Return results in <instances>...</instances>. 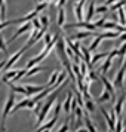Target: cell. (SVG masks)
Listing matches in <instances>:
<instances>
[{"label":"cell","mask_w":126,"mask_h":132,"mask_svg":"<svg viewBox=\"0 0 126 132\" xmlns=\"http://www.w3.org/2000/svg\"><path fill=\"white\" fill-rule=\"evenodd\" d=\"M13 105H15V92L12 90V94L9 95V98H7L6 104H5V108H3V114H2V126H0V132H5V129H6V117L7 114L12 111Z\"/></svg>","instance_id":"6da1fadb"},{"label":"cell","mask_w":126,"mask_h":132,"mask_svg":"<svg viewBox=\"0 0 126 132\" xmlns=\"http://www.w3.org/2000/svg\"><path fill=\"white\" fill-rule=\"evenodd\" d=\"M45 33H46V30H45V28H42V30H34V31H33V36L28 39V42L25 43V46H24L25 51H27L28 48H31V46H33V45L37 42V40H40V37H42Z\"/></svg>","instance_id":"7a4b0ae2"},{"label":"cell","mask_w":126,"mask_h":132,"mask_svg":"<svg viewBox=\"0 0 126 132\" xmlns=\"http://www.w3.org/2000/svg\"><path fill=\"white\" fill-rule=\"evenodd\" d=\"M31 27H33V24H31V21H28V22H24V25H22V27H19L18 30L15 31V33H13V36L11 37V39H9V42H7V43H12L13 40L16 39V37H19L21 34H22V33H25V31H28V30L31 28Z\"/></svg>","instance_id":"3957f363"},{"label":"cell","mask_w":126,"mask_h":132,"mask_svg":"<svg viewBox=\"0 0 126 132\" xmlns=\"http://www.w3.org/2000/svg\"><path fill=\"white\" fill-rule=\"evenodd\" d=\"M24 52H25V49H24V48L21 49V51H18V52H15V54L11 56V60H7L6 65H5V71H9V68H11V67H12L13 64L16 62V61H18L19 56H22V54H24Z\"/></svg>","instance_id":"277c9868"},{"label":"cell","mask_w":126,"mask_h":132,"mask_svg":"<svg viewBox=\"0 0 126 132\" xmlns=\"http://www.w3.org/2000/svg\"><path fill=\"white\" fill-rule=\"evenodd\" d=\"M73 27H83V28H88L90 31L96 30V25L89 24V21H77V24H67V28H73Z\"/></svg>","instance_id":"5b68a950"},{"label":"cell","mask_w":126,"mask_h":132,"mask_svg":"<svg viewBox=\"0 0 126 132\" xmlns=\"http://www.w3.org/2000/svg\"><path fill=\"white\" fill-rule=\"evenodd\" d=\"M37 15H39V12L33 11V12H30L28 15L22 16V18H18V19H13V21H11V24H21V22H28V21H33V19L36 18Z\"/></svg>","instance_id":"8992f818"},{"label":"cell","mask_w":126,"mask_h":132,"mask_svg":"<svg viewBox=\"0 0 126 132\" xmlns=\"http://www.w3.org/2000/svg\"><path fill=\"white\" fill-rule=\"evenodd\" d=\"M99 82H101L102 85H104V89H107L108 92H110V94H111V95H113V98L116 95H114V89H116V88H114V85L111 83V82H110V80H108L107 77H104V74H102L101 77H99Z\"/></svg>","instance_id":"52a82bcc"},{"label":"cell","mask_w":126,"mask_h":132,"mask_svg":"<svg viewBox=\"0 0 126 132\" xmlns=\"http://www.w3.org/2000/svg\"><path fill=\"white\" fill-rule=\"evenodd\" d=\"M125 71H126V68L125 67H122L119 70V73H117V76H116V79H114V88H122V83H123V77H125Z\"/></svg>","instance_id":"ba28073f"},{"label":"cell","mask_w":126,"mask_h":132,"mask_svg":"<svg viewBox=\"0 0 126 132\" xmlns=\"http://www.w3.org/2000/svg\"><path fill=\"white\" fill-rule=\"evenodd\" d=\"M25 88L28 90V94L30 95H37V94H40L42 90H45L48 86L45 85V86H36V85H25Z\"/></svg>","instance_id":"9c48e42d"},{"label":"cell","mask_w":126,"mask_h":132,"mask_svg":"<svg viewBox=\"0 0 126 132\" xmlns=\"http://www.w3.org/2000/svg\"><path fill=\"white\" fill-rule=\"evenodd\" d=\"M95 2L94 0H89V6H88V12H86V21H90V19L94 18V15H95Z\"/></svg>","instance_id":"30bf717a"},{"label":"cell","mask_w":126,"mask_h":132,"mask_svg":"<svg viewBox=\"0 0 126 132\" xmlns=\"http://www.w3.org/2000/svg\"><path fill=\"white\" fill-rule=\"evenodd\" d=\"M88 36H94V31H79L76 34H73L71 39L73 40H80V39H86Z\"/></svg>","instance_id":"8fae6325"},{"label":"cell","mask_w":126,"mask_h":132,"mask_svg":"<svg viewBox=\"0 0 126 132\" xmlns=\"http://www.w3.org/2000/svg\"><path fill=\"white\" fill-rule=\"evenodd\" d=\"M9 86H11V89L13 90V92H18V94H22V95H30V94H28V90H27V88H25V86H16V85H13L12 82H11V83H9Z\"/></svg>","instance_id":"7c38bea8"},{"label":"cell","mask_w":126,"mask_h":132,"mask_svg":"<svg viewBox=\"0 0 126 132\" xmlns=\"http://www.w3.org/2000/svg\"><path fill=\"white\" fill-rule=\"evenodd\" d=\"M82 7H83L82 3H76L74 5V15H76L77 21H83V11H82Z\"/></svg>","instance_id":"4fadbf2b"},{"label":"cell","mask_w":126,"mask_h":132,"mask_svg":"<svg viewBox=\"0 0 126 132\" xmlns=\"http://www.w3.org/2000/svg\"><path fill=\"white\" fill-rule=\"evenodd\" d=\"M19 70H11V71H6V74L3 76V79H2V82H0V85L2 83H6V82H9L11 79H13L16 74H18Z\"/></svg>","instance_id":"5bb4252c"},{"label":"cell","mask_w":126,"mask_h":132,"mask_svg":"<svg viewBox=\"0 0 126 132\" xmlns=\"http://www.w3.org/2000/svg\"><path fill=\"white\" fill-rule=\"evenodd\" d=\"M65 22V11H64V7H60V11H58V19H56V24L58 27H62Z\"/></svg>","instance_id":"9a60e30c"},{"label":"cell","mask_w":126,"mask_h":132,"mask_svg":"<svg viewBox=\"0 0 126 132\" xmlns=\"http://www.w3.org/2000/svg\"><path fill=\"white\" fill-rule=\"evenodd\" d=\"M28 102H30V98H25V100H22V101H19L18 104H15V105H13V108H12V111H11V113H16L19 108L27 107V105H28Z\"/></svg>","instance_id":"2e32d148"},{"label":"cell","mask_w":126,"mask_h":132,"mask_svg":"<svg viewBox=\"0 0 126 132\" xmlns=\"http://www.w3.org/2000/svg\"><path fill=\"white\" fill-rule=\"evenodd\" d=\"M71 102H73V92H70V94H68V98H67L65 101H64V104H62V108H64L65 113H68V111L71 110Z\"/></svg>","instance_id":"e0dca14e"},{"label":"cell","mask_w":126,"mask_h":132,"mask_svg":"<svg viewBox=\"0 0 126 132\" xmlns=\"http://www.w3.org/2000/svg\"><path fill=\"white\" fill-rule=\"evenodd\" d=\"M110 100H113V95H111L107 89H104L102 90V94L98 96V101L99 102H105V101H110Z\"/></svg>","instance_id":"ac0fdd59"},{"label":"cell","mask_w":126,"mask_h":132,"mask_svg":"<svg viewBox=\"0 0 126 132\" xmlns=\"http://www.w3.org/2000/svg\"><path fill=\"white\" fill-rule=\"evenodd\" d=\"M123 104H125V95L120 96L119 100H117V104L113 107L114 110H116V114H119V116H120V113H122V108H123Z\"/></svg>","instance_id":"d6986e66"},{"label":"cell","mask_w":126,"mask_h":132,"mask_svg":"<svg viewBox=\"0 0 126 132\" xmlns=\"http://www.w3.org/2000/svg\"><path fill=\"white\" fill-rule=\"evenodd\" d=\"M117 12H119V22L122 25H126V11H125V7L123 6L119 7Z\"/></svg>","instance_id":"ffe728a7"},{"label":"cell","mask_w":126,"mask_h":132,"mask_svg":"<svg viewBox=\"0 0 126 132\" xmlns=\"http://www.w3.org/2000/svg\"><path fill=\"white\" fill-rule=\"evenodd\" d=\"M111 60H113V58H110V56H107V60H105V62H104V64H102V67L99 68V71H101L102 74H105V73L108 71V68L111 67Z\"/></svg>","instance_id":"44dd1931"},{"label":"cell","mask_w":126,"mask_h":132,"mask_svg":"<svg viewBox=\"0 0 126 132\" xmlns=\"http://www.w3.org/2000/svg\"><path fill=\"white\" fill-rule=\"evenodd\" d=\"M49 5H51V2H49V0H43L42 3H37V6H36V9H34V11L40 13L42 11H45V9H46Z\"/></svg>","instance_id":"7402d4cb"},{"label":"cell","mask_w":126,"mask_h":132,"mask_svg":"<svg viewBox=\"0 0 126 132\" xmlns=\"http://www.w3.org/2000/svg\"><path fill=\"white\" fill-rule=\"evenodd\" d=\"M85 125H86V128H88V131L89 132H98L95 129V126L92 125V122H90V119H89L88 114H85Z\"/></svg>","instance_id":"603a6c76"},{"label":"cell","mask_w":126,"mask_h":132,"mask_svg":"<svg viewBox=\"0 0 126 132\" xmlns=\"http://www.w3.org/2000/svg\"><path fill=\"white\" fill-rule=\"evenodd\" d=\"M76 117H77V126H80V125H82V120L85 119L83 110H82V107H80V105L76 108Z\"/></svg>","instance_id":"cb8c5ba5"},{"label":"cell","mask_w":126,"mask_h":132,"mask_svg":"<svg viewBox=\"0 0 126 132\" xmlns=\"http://www.w3.org/2000/svg\"><path fill=\"white\" fill-rule=\"evenodd\" d=\"M60 74H61L60 71H54V73H52V76H51V79H49V82L46 83V86H54L55 82H56L58 77H60Z\"/></svg>","instance_id":"d4e9b609"},{"label":"cell","mask_w":126,"mask_h":132,"mask_svg":"<svg viewBox=\"0 0 126 132\" xmlns=\"http://www.w3.org/2000/svg\"><path fill=\"white\" fill-rule=\"evenodd\" d=\"M80 51H82V52H83V60L86 61V62H90V60H92V58H90V51H89V48L86 49L85 48V46H80Z\"/></svg>","instance_id":"484cf974"},{"label":"cell","mask_w":126,"mask_h":132,"mask_svg":"<svg viewBox=\"0 0 126 132\" xmlns=\"http://www.w3.org/2000/svg\"><path fill=\"white\" fill-rule=\"evenodd\" d=\"M40 71H45V68H42V67H33V68H30L28 71H27V77H30V76H33V74H37V73Z\"/></svg>","instance_id":"4316f807"},{"label":"cell","mask_w":126,"mask_h":132,"mask_svg":"<svg viewBox=\"0 0 126 132\" xmlns=\"http://www.w3.org/2000/svg\"><path fill=\"white\" fill-rule=\"evenodd\" d=\"M101 40H102L101 37H99V36H96V39H95V40H94L92 43H90V46H89V51H90V52H92V51H95V49L98 48V46H99Z\"/></svg>","instance_id":"83f0119b"},{"label":"cell","mask_w":126,"mask_h":132,"mask_svg":"<svg viewBox=\"0 0 126 132\" xmlns=\"http://www.w3.org/2000/svg\"><path fill=\"white\" fill-rule=\"evenodd\" d=\"M107 56H108L107 52H101V54H96V55H94V56H92L90 62H92V64H95V62H96L98 60H101V58H107Z\"/></svg>","instance_id":"f1b7e54d"},{"label":"cell","mask_w":126,"mask_h":132,"mask_svg":"<svg viewBox=\"0 0 126 132\" xmlns=\"http://www.w3.org/2000/svg\"><path fill=\"white\" fill-rule=\"evenodd\" d=\"M85 108H86L88 111H94V110H95V104L92 102V100L86 98V101H85Z\"/></svg>","instance_id":"f546056e"},{"label":"cell","mask_w":126,"mask_h":132,"mask_svg":"<svg viewBox=\"0 0 126 132\" xmlns=\"http://www.w3.org/2000/svg\"><path fill=\"white\" fill-rule=\"evenodd\" d=\"M27 71H28V68H27V67H25V68H22V70H19L18 74H16V76H15L12 80H13V82H18V80L22 77V76H25V74H27ZM13 82H12V83H13Z\"/></svg>","instance_id":"4dcf8cb0"},{"label":"cell","mask_w":126,"mask_h":132,"mask_svg":"<svg viewBox=\"0 0 126 132\" xmlns=\"http://www.w3.org/2000/svg\"><path fill=\"white\" fill-rule=\"evenodd\" d=\"M40 22H42V27L45 28V30H48V27H49V18L46 16V15H40Z\"/></svg>","instance_id":"1f68e13d"},{"label":"cell","mask_w":126,"mask_h":132,"mask_svg":"<svg viewBox=\"0 0 126 132\" xmlns=\"http://www.w3.org/2000/svg\"><path fill=\"white\" fill-rule=\"evenodd\" d=\"M31 24H33V28H34V30H42V28H43L40 19H37V18L33 19V21H31Z\"/></svg>","instance_id":"d6a6232c"},{"label":"cell","mask_w":126,"mask_h":132,"mask_svg":"<svg viewBox=\"0 0 126 132\" xmlns=\"http://www.w3.org/2000/svg\"><path fill=\"white\" fill-rule=\"evenodd\" d=\"M110 9H108V6L107 5H102V6H96L95 7V12L96 13H105V12H108Z\"/></svg>","instance_id":"836d02e7"},{"label":"cell","mask_w":126,"mask_h":132,"mask_svg":"<svg viewBox=\"0 0 126 132\" xmlns=\"http://www.w3.org/2000/svg\"><path fill=\"white\" fill-rule=\"evenodd\" d=\"M0 51H3V52H5V54H7L6 42H5V39H3V36H0Z\"/></svg>","instance_id":"e575fe53"},{"label":"cell","mask_w":126,"mask_h":132,"mask_svg":"<svg viewBox=\"0 0 126 132\" xmlns=\"http://www.w3.org/2000/svg\"><path fill=\"white\" fill-rule=\"evenodd\" d=\"M52 39H54V36H52L51 33H45V37H43V43H45V45H48V43L52 42Z\"/></svg>","instance_id":"d590c367"},{"label":"cell","mask_w":126,"mask_h":132,"mask_svg":"<svg viewBox=\"0 0 126 132\" xmlns=\"http://www.w3.org/2000/svg\"><path fill=\"white\" fill-rule=\"evenodd\" d=\"M43 104H45V102H42V101H37V102H36V107H34V113H36L37 116H39V113L42 111Z\"/></svg>","instance_id":"8d00e7d4"},{"label":"cell","mask_w":126,"mask_h":132,"mask_svg":"<svg viewBox=\"0 0 126 132\" xmlns=\"http://www.w3.org/2000/svg\"><path fill=\"white\" fill-rule=\"evenodd\" d=\"M0 18H2V21H5V18H6V5L5 3L0 7Z\"/></svg>","instance_id":"74e56055"},{"label":"cell","mask_w":126,"mask_h":132,"mask_svg":"<svg viewBox=\"0 0 126 132\" xmlns=\"http://www.w3.org/2000/svg\"><path fill=\"white\" fill-rule=\"evenodd\" d=\"M88 77H89L90 80H95V82H98V80H99V77L96 76V73L92 71V70H89V71H88Z\"/></svg>","instance_id":"f35d334b"},{"label":"cell","mask_w":126,"mask_h":132,"mask_svg":"<svg viewBox=\"0 0 126 132\" xmlns=\"http://www.w3.org/2000/svg\"><path fill=\"white\" fill-rule=\"evenodd\" d=\"M114 132H123V123H122V119L117 120V123H116V129Z\"/></svg>","instance_id":"ab89813d"},{"label":"cell","mask_w":126,"mask_h":132,"mask_svg":"<svg viewBox=\"0 0 126 132\" xmlns=\"http://www.w3.org/2000/svg\"><path fill=\"white\" fill-rule=\"evenodd\" d=\"M125 54H126V42L123 43L122 46H120V49H119V56H120V58H123V56H125Z\"/></svg>","instance_id":"60d3db41"},{"label":"cell","mask_w":126,"mask_h":132,"mask_svg":"<svg viewBox=\"0 0 126 132\" xmlns=\"http://www.w3.org/2000/svg\"><path fill=\"white\" fill-rule=\"evenodd\" d=\"M80 73H82L83 76H86V74H88V65H86L85 62H80Z\"/></svg>","instance_id":"b9f144b4"},{"label":"cell","mask_w":126,"mask_h":132,"mask_svg":"<svg viewBox=\"0 0 126 132\" xmlns=\"http://www.w3.org/2000/svg\"><path fill=\"white\" fill-rule=\"evenodd\" d=\"M67 131H68V117H67V120L62 123V126L60 128V131L58 132H67Z\"/></svg>","instance_id":"7bdbcfd3"},{"label":"cell","mask_w":126,"mask_h":132,"mask_svg":"<svg viewBox=\"0 0 126 132\" xmlns=\"http://www.w3.org/2000/svg\"><path fill=\"white\" fill-rule=\"evenodd\" d=\"M104 22H105V16H102V18H99V19H98V21H96V22H95L96 28H101V27H102V24H104Z\"/></svg>","instance_id":"ee69618b"},{"label":"cell","mask_w":126,"mask_h":132,"mask_svg":"<svg viewBox=\"0 0 126 132\" xmlns=\"http://www.w3.org/2000/svg\"><path fill=\"white\" fill-rule=\"evenodd\" d=\"M7 25H11V21H3V22H0V30H3Z\"/></svg>","instance_id":"f6af8a7d"},{"label":"cell","mask_w":126,"mask_h":132,"mask_svg":"<svg viewBox=\"0 0 126 132\" xmlns=\"http://www.w3.org/2000/svg\"><path fill=\"white\" fill-rule=\"evenodd\" d=\"M116 2H117V0H107V2H105V5H107V6H113Z\"/></svg>","instance_id":"bcb514c9"},{"label":"cell","mask_w":126,"mask_h":132,"mask_svg":"<svg viewBox=\"0 0 126 132\" xmlns=\"http://www.w3.org/2000/svg\"><path fill=\"white\" fill-rule=\"evenodd\" d=\"M6 62H7V61H6V60H3V61H0V70H3V68H5V65H6Z\"/></svg>","instance_id":"7dc6e473"},{"label":"cell","mask_w":126,"mask_h":132,"mask_svg":"<svg viewBox=\"0 0 126 132\" xmlns=\"http://www.w3.org/2000/svg\"><path fill=\"white\" fill-rule=\"evenodd\" d=\"M67 3V0H60V3H58V7H64V5Z\"/></svg>","instance_id":"c3c4849f"},{"label":"cell","mask_w":126,"mask_h":132,"mask_svg":"<svg viewBox=\"0 0 126 132\" xmlns=\"http://www.w3.org/2000/svg\"><path fill=\"white\" fill-rule=\"evenodd\" d=\"M76 132H89L88 129H80V131H76Z\"/></svg>","instance_id":"681fc988"},{"label":"cell","mask_w":126,"mask_h":132,"mask_svg":"<svg viewBox=\"0 0 126 132\" xmlns=\"http://www.w3.org/2000/svg\"><path fill=\"white\" fill-rule=\"evenodd\" d=\"M86 2H88V0H80V3H82V5H85Z\"/></svg>","instance_id":"f907efd6"},{"label":"cell","mask_w":126,"mask_h":132,"mask_svg":"<svg viewBox=\"0 0 126 132\" xmlns=\"http://www.w3.org/2000/svg\"><path fill=\"white\" fill-rule=\"evenodd\" d=\"M5 3V0H0V7H2V5Z\"/></svg>","instance_id":"816d5d0a"},{"label":"cell","mask_w":126,"mask_h":132,"mask_svg":"<svg viewBox=\"0 0 126 132\" xmlns=\"http://www.w3.org/2000/svg\"><path fill=\"white\" fill-rule=\"evenodd\" d=\"M123 67L126 68V58H125V62H123Z\"/></svg>","instance_id":"f5cc1de1"},{"label":"cell","mask_w":126,"mask_h":132,"mask_svg":"<svg viewBox=\"0 0 126 132\" xmlns=\"http://www.w3.org/2000/svg\"><path fill=\"white\" fill-rule=\"evenodd\" d=\"M49 131H51V129H46V131H43V132H49Z\"/></svg>","instance_id":"db71d44e"},{"label":"cell","mask_w":126,"mask_h":132,"mask_svg":"<svg viewBox=\"0 0 126 132\" xmlns=\"http://www.w3.org/2000/svg\"><path fill=\"white\" fill-rule=\"evenodd\" d=\"M108 132H114V131H111V129H110V131H108Z\"/></svg>","instance_id":"11a10c76"},{"label":"cell","mask_w":126,"mask_h":132,"mask_svg":"<svg viewBox=\"0 0 126 132\" xmlns=\"http://www.w3.org/2000/svg\"><path fill=\"white\" fill-rule=\"evenodd\" d=\"M49 2H51V0H49Z\"/></svg>","instance_id":"9f6ffc18"},{"label":"cell","mask_w":126,"mask_h":132,"mask_svg":"<svg viewBox=\"0 0 126 132\" xmlns=\"http://www.w3.org/2000/svg\"><path fill=\"white\" fill-rule=\"evenodd\" d=\"M36 2H37V0H36Z\"/></svg>","instance_id":"6f0895ef"}]
</instances>
